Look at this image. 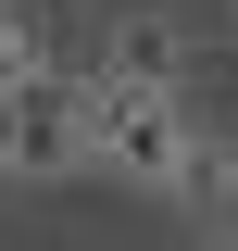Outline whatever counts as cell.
Segmentation results:
<instances>
[{
	"label": "cell",
	"mask_w": 238,
	"mask_h": 251,
	"mask_svg": "<svg viewBox=\"0 0 238 251\" xmlns=\"http://www.w3.org/2000/svg\"><path fill=\"white\" fill-rule=\"evenodd\" d=\"M176 138H188V100L176 88H138V75H100L88 63V176L163 188L176 176Z\"/></svg>",
	"instance_id": "1"
},
{
	"label": "cell",
	"mask_w": 238,
	"mask_h": 251,
	"mask_svg": "<svg viewBox=\"0 0 238 251\" xmlns=\"http://www.w3.org/2000/svg\"><path fill=\"white\" fill-rule=\"evenodd\" d=\"M75 163H88V50L13 75V151H0V176H75Z\"/></svg>",
	"instance_id": "2"
},
{
	"label": "cell",
	"mask_w": 238,
	"mask_h": 251,
	"mask_svg": "<svg viewBox=\"0 0 238 251\" xmlns=\"http://www.w3.org/2000/svg\"><path fill=\"white\" fill-rule=\"evenodd\" d=\"M188 13H163V0H125V13H100V38H88V63L100 75H138V88H188Z\"/></svg>",
	"instance_id": "3"
},
{
	"label": "cell",
	"mask_w": 238,
	"mask_h": 251,
	"mask_svg": "<svg viewBox=\"0 0 238 251\" xmlns=\"http://www.w3.org/2000/svg\"><path fill=\"white\" fill-rule=\"evenodd\" d=\"M163 201H176L188 226H213V239H238V138H226V126H201V113H188V138H176V176H163Z\"/></svg>",
	"instance_id": "4"
},
{
	"label": "cell",
	"mask_w": 238,
	"mask_h": 251,
	"mask_svg": "<svg viewBox=\"0 0 238 251\" xmlns=\"http://www.w3.org/2000/svg\"><path fill=\"white\" fill-rule=\"evenodd\" d=\"M38 63H63V38L38 25V0H0V75H38Z\"/></svg>",
	"instance_id": "5"
},
{
	"label": "cell",
	"mask_w": 238,
	"mask_h": 251,
	"mask_svg": "<svg viewBox=\"0 0 238 251\" xmlns=\"http://www.w3.org/2000/svg\"><path fill=\"white\" fill-rule=\"evenodd\" d=\"M0 151H13V75H0Z\"/></svg>",
	"instance_id": "6"
},
{
	"label": "cell",
	"mask_w": 238,
	"mask_h": 251,
	"mask_svg": "<svg viewBox=\"0 0 238 251\" xmlns=\"http://www.w3.org/2000/svg\"><path fill=\"white\" fill-rule=\"evenodd\" d=\"M213 13H226V38H238V0H213Z\"/></svg>",
	"instance_id": "7"
}]
</instances>
